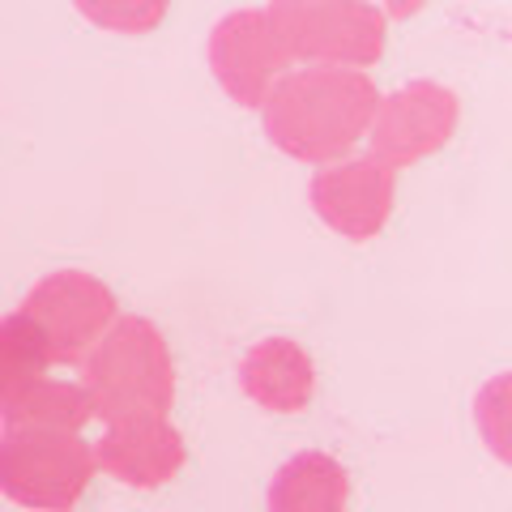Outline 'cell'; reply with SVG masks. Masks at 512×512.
Masks as SVG:
<instances>
[{
    "mask_svg": "<svg viewBox=\"0 0 512 512\" xmlns=\"http://www.w3.org/2000/svg\"><path fill=\"white\" fill-rule=\"evenodd\" d=\"M376 111V86L359 69L291 73L269 99V137L295 158H333L363 133Z\"/></svg>",
    "mask_w": 512,
    "mask_h": 512,
    "instance_id": "1",
    "label": "cell"
},
{
    "mask_svg": "<svg viewBox=\"0 0 512 512\" xmlns=\"http://www.w3.org/2000/svg\"><path fill=\"white\" fill-rule=\"evenodd\" d=\"M82 389L107 423L163 419L171 406V355L150 320L128 316L86 359Z\"/></svg>",
    "mask_w": 512,
    "mask_h": 512,
    "instance_id": "2",
    "label": "cell"
},
{
    "mask_svg": "<svg viewBox=\"0 0 512 512\" xmlns=\"http://www.w3.org/2000/svg\"><path fill=\"white\" fill-rule=\"evenodd\" d=\"M94 474V453L77 431L5 427L0 436V491L26 508L69 512Z\"/></svg>",
    "mask_w": 512,
    "mask_h": 512,
    "instance_id": "3",
    "label": "cell"
},
{
    "mask_svg": "<svg viewBox=\"0 0 512 512\" xmlns=\"http://www.w3.org/2000/svg\"><path fill=\"white\" fill-rule=\"evenodd\" d=\"M22 316L43 333L47 359L52 363H77L99 342V333L116 316V295L90 274H52L26 295Z\"/></svg>",
    "mask_w": 512,
    "mask_h": 512,
    "instance_id": "4",
    "label": "cell"
},
{
    "mask_svg": "<svg viewBox=\"0 0 512 512\" xmlns=\"http://www.w3.org/2000/svg\"><path fill=\"white\" fill-rule=\"evenodd\" d=\"M286 56H338L367 64L380 56L384 18L372 5H269Z\"/></svg>",
    "mask_w": 512,
    "mask_h": 512,
    "instance_id": "5",
    "label": "cell"
},
{
    "mask_svg": "<svg viewBox=\"0 0 512 512\" xmlns=\"http://www.w3.org/2000/svg\"><path fill=\"white\" fill-rule=\"evenodd\" d=\"M210 60H214L218 82L244 107H256V103H265L269 82H274L278 69L291 56H286L274 22H269L265 13L244 9V13H231V18L214 30Z\"/></svg>",
    "mask_w": 512,
    "mask_h": 512,
    "instance_id": "6",
    "label": "cell"
},
{
    "mask_svg": "<svg viewBox=\"0 0 512 512\" xmlns=\"http://www.w3.org/2000/svg\"><path fill=\"white\" fill-rule=\"evenodd\" d=\"M453 120H457L453 94L444 86L414 82L380 107L372 146L384 163L402 167V163H414V158H423L431 150H440L444 137L453 133Z\"/></svg>",
    "mask_w": 512,
    "mask_h": 512,
    "instance_id": "7",
    "label": "cell"
},
{
    "mask_svg": "<svg viewBox=\"0 0 512 512\" xmlns=\"http://www.w3.org/2000/svg\"><path fill=\"white\" fill-rule=\"evenodd\" d=\"M94 466L120 474L133 487H158L184 466V440L163 419H124L107 427Z\"/></svg>",
    "mask_w": 512,
    "mask_h": 512,
    "instance_id": "8",
    "label": "cell"
},
{
    "mask_svg": "<svg viewBox=\"0 0 512 512\" xmlns=\"http://www.w3.org/2000/svg\"><path fill=\"white\" fill-rule=\"evenodd\" d=\"M312 201L325 222L338 231L367 239L380 231L393 201V171H380L376 163H346L333 171H320L312 180Z\"/></svg>",
    "mask_w": 512,
    "mask_h": 512,
    "instance_id": "9",
    "label": "cell"
},
{
    "mask_svg": "<svg viewBox=\"0 0 512 512\" xmlns=\"http://www.w3.org/2000/svg\"><path fill=\"white\" fill-rule=\"evenodd\" d=\"M239 380H244L248 397H256L265 410H278V414H295L312 397V363L286 338H269L256 350H248Z\"/></svg>",
    "mask_w": 512,
    "mask_h": 512,
    "instance_id": "10",
    "label": "cell"
},
{
    "mask_svg": "<svg viewBox=\"0 0 512 512\" xmlns=\"http://www.w3.org/2000/svg\"><path fill=\"white\" fill-rule=\"evenodd\" d=\"M350 478L325 453H299L269 487V512H346Z\"/></svg>",
    "mask_w": 512,
    "mask_h": 512,
    "instance_id": "11",
    "label": "cell"
},
{
    "mask_svg": "<svg viewBox=\"0 0 512 512\" xmlns=\"http://www.w3.org/2000/svg\"><path fill=\"white\" fill-rule=\"evenodd\" d=\"M94 414L86 389L77 384H60V380H39L26 393H18L13 402L0 406L5 427H47V431H77Z\"/></svg>",
    "mask_w": 512,
    "mask_h": 512,
    "instance_id": "12",
    "label": "cell"
},
{
    "mask_svg": "<svg viewBox=\"0 0 512 512\" xmlns=\"http://www.w3.org/2000/svg\"><path fill=\"white\" fill-rule=\"evenodd\" d=\"M47 342L30 320L5 316L0 320V406L13 402L18 393H26L30 384H39L47 372Z\"/></svg>",
    "mask_w": 512,
    "mask_h": 512,
    "instance_id": "13",
    "label": "cell"
},
{
    "mask_svg": "<svg viewBox=\"0 0 512 512\" xmlns=\"http://www.w3.org/2000/svg\"><path fill=\"white\" fill-rule=\"evenodd\" d=\"M82 13H90V18H103V22H158L163 18V5H154V9H141V13H99V9H82Z\"/></svg>",
    "mask_w": 512,
    "mask_h": 512,
    "instance_id": "14",
    "label": "cell"
}]
</instances>
